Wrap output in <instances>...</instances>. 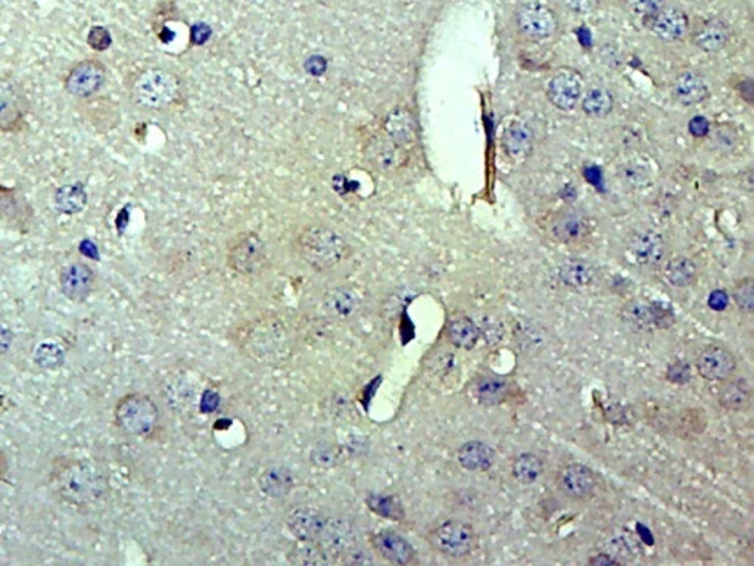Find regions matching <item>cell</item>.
<instances>
[{"label": "cell", "mask_w": 754, "mask_h": 566, "mask_svg": "<svg viewBox=\"0 0 754 566\" xmlns=\"http://www.w3.org/2000/svg\"><path fill=\"white\" fill-rule=\"evenodd\" d=\"M366 505L370 512L375 513L380 518L395 522H403L405 519L403 503L392 494H369L366 497Z\"/></svg>", "instance_id": "32"}, {"label": "cell", "mask_w": 754, "mask_h": 566, "mask_svg": "<svg viewBox=\"0 0 754 566\" xmlns=\"http://www.w3.org/2000/svg\"><path fill=\"white\" fill-rule=\"evenodd\" d=\"M737 92L740 93L741 98H743L747 104H753L754 89L752 79H749V77H743V79H740V82H738L737 85Z\"/></svg>", "instance_id": "46"}, {"label": "cell", "mask_w": 754, "mask_h": 566, "mask_svg": "<svg viewBox=\"0 0 754 566\" xmlns=\"http://www.w3.org/2000/svg\"><path fill=\"white\" fill-rule=\"evenodd\" d=\"M52 202L59 214L74 216L86 208L87 192L81 183H70L56 189Z\"/></svg>", "instance_id": "28"}, {"label": "cell", "mask_w": 754, "mask_h": 566, "mask_svg": "<svg viewBox=\"0 0 754 566\" xmlns=\"http://www.w3.org/2000/svg\"><path fill=\"white\" fill-rule=\"evenodd\" d=\"M582 111L591 118H606L615 107L612 92L604 87H593L581 99Z\"/></svg>", "instance_id": "31"}, {"label": "cell", "mask_w": 754, "mask_h": 566, "mask_svg": "<svg viewBox=\"0 0 754 566\" xmlns=\"http://www.w3.org/2000/svg\"><path fill=\"white\" fill-rule=\"evenodd\" d=\"M707 304H709L710 309L715 310V312H724L729 306L728 292L724 291V289H715V291L710 292Z\"/></svg>", "instance_id": "44"}, {"label": "cell", "mask_w": 754, "mask_h": 566, "mask_svg": "<svg viewBox=\"0 0 754 566\" xmlns=\"http://www.w3.org/2000/svg\"><path fill=\"white\" fill-rule=\"evenodd\" d=\"M107 80L108 68L101 59H81L65 74L64 89L74 99L90 101L102 92Z\"/></svg>", "instance_id": "11"}, {"label": "cell", "mask_w": 754, "mask_h": 566, "mask_svg": "<svg viewBox=\"0 0 754 566\" xmlns=\"http://www.w3.org/2000/svg\"><path fill=\"white\" fill-rule=\"evenodd\" d=\"M286 527L297 540L319 544L330 555L351 553L355 546L351 522L319 508L297 506L289 510Z\"/></svg>", "instance_id": "2"}, {"label": "cell", "mask_w": 754, "mask_h": 566, "mask_svg": "<svg viewBox=\"0 0 754 566\" xmlns=\"http://www.w3.org/2000/svg\"><path fill=\"white\" fill-rule=\"evenodd\" d=\"M625 2L629 12L643 21H647L666 6V0H625Z\"/></svg>", "instance_id": "40"}, {"label": "cell", "mask_w": 754, "mask_h": 566, "mask_svg": "<svg viewBox=\"0 0 754 566\" xmlns=\"http://www.w3.org/2000/svg\"><path fill=\"white\" fill-rule=\"evenodd\" d=\"M563 2H565L566 8H569L575 14L585 15L591 14L597 8L600 0H563Z\"/></svg>", "instance_id": "45"}, {"label": "cell", "mask_w": 754, "mask_h": 566, "mask_svg": "<svg viewBox=\"0 0 754 566\" xmlns=\"http://www.w3.org/2000/svg\"><path fill=\"white\" fill-rule=\"evenodd\" d=\"M269 263L266 242L252 230L236 233L227 244V266L242 278H255Z\"/></svg>", "instance_id": "7"}, {"label": "cell", "mask_w": 754, "mask_h": 566, "mask_svg": "<svg viewBox=\"0 0 754 566\" xmlns=\"http://www.w3.org/2000/svg\"><path fill=\"white\" fill-rule=\"evenodd\" d=\"M585 93V83L581 74L573 70H562L551 77L547 85V98L557 110H575L581 104Z\"/></svg>", "instance_id": "15"}, {"label": "cell", "mask_w": 754, "mask_h": 566, "mask_svg": "<svg viewBox=\"0 0 754 566\" xmlns=\"http://www.w3.org/2000/svg\"><path fill=\"white\" fill-rule=\"evenodd\" d=\"M9 469H11V465H9L8 456H6L3 450H0V482L6 480V477H8L9 474Z\"/></svg>", "instance_id": "48"}, {"label": "cell", "mask_w": 754, "mask_h": 566, "mask_svg": "<svg viewBox=\"0 0 754 566\" xmlns=\"http://www.w3.org/2000/svg\"><path fill=\"white\" fill-rule=\"evenodd\" d=\"M588 564L595 566L622 565L623 562L616 558V556L609 555V553H600V555H595L594 558H591Z\"/></svg>", "instance_id": "47"}, {"label": "cell", "mask_w": 754, "mask_h": 566, "mask_svg": "<svg viewBox=\"0 0 754 566\" xmlns=\"http://www.w3.org/2000/svg\"><path fill=\"white\" fill-rule=\"evenodd\" d=\"M383 132L398 149H408L417 141L416 118L408 108H395L386 115Z\"/></svg>", "instance_id": "21"}, {"label": "cell", "mask_w": 754, "mask_h": 566, "mask_svg": "<svg viewBox=\"0 0 754 566\" xmlns=\"http://www.w3.org/2000/svg\"><path fill=\"white\" fill-rule=\"evenodd\" d=\"M30 102L23 86L11 76H0V133L15 135L27 129Z\"/></svg>", "instance_id": "10"}, {"label": "cell", "mask_w": 754, "mask_h": 566, "mask_svg": "<svg viewBox=\"0 0 754 566\" xmlns=\"http://www.w3.org/2000/svg\"><path fill=\"white\" fill-rule=\"evenodd\" d=\"M688 130H690V133L694 138H706L710 132V123L707 121L706 117H703V115H696V117L691 118L690 123H688Z\"/></svg>", "instance_id": "43"}, {"label": "cell", "mask_w": 754, "mask_h": 566, "mask_svg": "<svg viewBox=\"0 0 754 566\" xmlns=\"http://www.w3.org/2000/svg\"><path fill=\"white\" fill-rule=\"evenodd\" d=\"M560 491L573 500H587L593 496L597 487V478L593 469L582 463H570L560 471L557 478Z\"/></svg>", "instance_id": "20"}, {"label": "cell", "mask_w": 754, "mask_h": 566, "mask_svg": "<svg viewBox=\"0 0 754 566\" xmlns=\"http://www.w3.org/2000/svg\"><path fill=\"white\" fill-rule=\"evenodd\" d=\"M550 233L557 242L565 245H578L590 236V217L576 207L560 208L551 216Z\"/></svg>", "instance_id": "14"}, {"label": "cell", "mask_w": 754, "mask_h": 566, "mask_svg": "<svg viewBox=\"0 0 754 566\" xmlns=\"http://www.w3.org/2000/svg\"><path fill=\"white\" fill-rule=\"evenodd\" d=\"M447 337L454 347L460 350H472L478 344L481 331L470 317L456 316L448 323Z\"/></svg>", "instance_id": "29"}, {"label": "cell", "mask_w": 754, "mask_h": 566, "mask_svg": "<svg viewBox=\"0 0 754 566\" xmlns=\"http://www.w3.org/2000/svg\"><path fill=\"white\" fill-rule=\"evenodd\" d=\"M731 298L735 306L744 313H752L754 310V285L752 278L737 282L732 288Z\"/></svg>", "instance_id": "39"}, {"label": "cell", "mask_w": 754, "mask_h": 566, "mask_svg": "<svg viewBox=\"0 0 754 566\" xmlns=\"http://www.w3.org/2000/svg\"><path fill=\"white\" fill-rule=\"evenodd\" d=\"M696 368L701 378L706 381H725L734 375L737 359L724 345L710 344L697 356Z\"/></svg>", "instance_id": "18"}, {"label": "cell", "mask_w": 754, "mask_h": 566, "mask_svg": "<svg viewBox=\"0 0 754 566\" xmlns=\"http://www.w3.org/2000/svg\"><path fill=\"white\" fill-rule=\"evenodd\" d=\"M457 460L467 471L484 472L494 465L495 453L482 441H469L458 449Z\"/></svg>", "instance_id": "27"}, {"label": "cell", "mask_w": 754, "mask_h": 566, "mask_svg": "<svg viewBox=\"0 0 754 566\" xmlns=\"http://www.w3.org/2000/svg\"><path fill=\"white\" fill-rule=\"evenodd\" d=\"M294 485L295 480L291 471L283 466H270L264 469L258 477V487L271 499H283L289 496Z\"/></svg>", "instance_id": "26"}, {"label": "cell", "mask_w": 754, "mask_h": 566, "mask_svg": "<svg viewBox=\"0 0 754 566\" xmlns=\"http://www.w3.org/2000/svg\"><path fill=\"white\" fill-rule=\"evenodd\" d=\"M516 33L528 42H544L559 31L560 20L550 5L541 2L522 3L513 14Z\"/></svg>", "instance_id": "9"}, {"label": "cell", "mask_w": 754, "mask_h": 566, "mask_svg": "<svg viewBox=\"0 0 754 566\" xmlns=\"http://www.w3.org/2000/svg\"><path fill=\"white\" fill-rule=\"evenodd\" d=\"M544 471L541 459L532 453H523L513 462L512 472L514 480L523 485L534 484Z\"/></svg>", "instance_id": "35"}, {"label": "cell", "mask_w": 754, "mask_h": 566, "mask_svg": "<svg viewBox=\"0 0 754 566\" xmlns=\"http://www.w3.org/2000/svg\"><path fill=\"white\" fill-rule=\"evenodd\" d=\"M48 482L61 502L80 510L98 508L109 494L107 474L89 460L59 457L52 463Z\"/></svg>", "instance_id": "1"}, {"label": "cell", "mask_w": 754, "mask_h": 566, "mask_svg": "<svg viewBox=\"0 0 754 566\" xmlns=\"http://www.w3.org/2000/svg\"><path fill=\"white\" fill-rule=\"evenodd\" d=\"M731 31L722 20L709 18L696 27L691 33V40L697 49L704 54H718L728 45Z\"/></svg>", "instance_id": "22"}, {"label": "cell", "mask_w": 754, "mask_h": 566, "mask_svg": "<svg viewBox=\"0 0 754 566\" xmlns=\"http://www.w3.org/2000/svg\"><path fill=\"white\" fill-rule=\"evenodd\" d=\"M647 29L663 42H679L690 34L691 21L687 12L675 6H665L644 21Z\"/></svg>", "instance_id": "19"}, {"label": "cell", "mask_w": 754, "mask_h": 566, "mask_svg": "<svg viewBox=\"0 0 754 566\" xmlns=\"http://www.w3.org/2000/svg\"><path fill=\"white\" fill-rule=\"evenodd\" d=\"M429 546L448 559H463L478 547L475 528L458 519H448L433 527L426 536Z\"/></svg>", "instance_id": "8"}, {"label": "cell", "mask_w": 754, "mask_h": 566, "mask_svg": "<svg viewBox=\"0 0 754 566\" xmlns=\"http://www.w3.org/2000/svg\"><path fill=\"white\" fill-rule=\"evenodd\" d=\"M674 95L685 107H693L709 98L710 89L703 76L688 71L675 80Z\"/></svg>", "instance_id": "24"}, {"label": "cell", "mask_w": 754, "mask_h": 566, "mask_svg": "<svg viewBox=\"0 0 754 566\" xmlns=\"http://www.w3.org/2000/svg\"><path fill=\"white\" fill-rule=\"evenodd\" d=\"M370 547L377 558L391 565L410 566L419 562L416 549L397 531L383 528L369 536Z\"/></svg>", "instance_id": "13"}, {"label": "cell", "mask_w": 754, "mask_h": 566, "mask_svg": "<svg viewBox=\"0 0 754 566\" xmlns=\"http://www.w3.org/2000/svg\"><path fill=\"white\" fill-rule=\"evenodd\" d=\"M619 177L626 185L640 188V186L647 185L648 180H650V170L647 169L646 164L629 161V163L620 167Z\"/></svg>", "instance_id": "38"}, {"label": "cell", "mask_w": 754, "mask_h": 566, "mask_svg": "<svg viewBox=\"0 0 754 566\" xmlns=\"http://www.w3.org/2000/svg\"><path fill=\"white\" fill-rule=\"evenodd\" d=\"M663 276H665L669 285L675 286V288H687V286L696 282L697 267L690 258L676 257L666 263Z\"/></svg>", "instance_id": "33"}, {"label": "cell", "mask_w": 754, "mask_h": 566, "mask_svg": "<svg viewBox=\"0 0 754 566\" xmlns=\"http://www.w3.org/2000/svg\"><path fill=\"white\" fill-rule=\"evenodd\" d=\"M691 376H693L691 366L687 362H682V360H676L666 370V378H668L669 382L676 385L687 384V382L691 381Z\"/></svg>", "instance_id": "41"}, {"label": "cell", "mask_w": 754, "mask_h": 566, "mask_svg": "<svg viewBox=\"0 0 754 566\" xmlns=\"http://www.w3.org/2000/svg\"><path fill=\"white\" fill-rule=\"evenodd\" d=\"M595 276L597 269L594 264L582 258L565 261L559 269L560 281L570 288H585L594 282Z\"/></svg>", "instance_id": "30"}, {"label": "cell", "mask_w": 754, "mask_h": 566, "mask_svg": "<svg viewBox=\"0 0 754 566\" xmlns=\"http://www.w3.org/2000/svg\"><path fill=\"white\" fill-rule=\"evenodd\" d=\"M752 403V385L746 378L725 379L719 391V404L728 412H744Z\"/></svg>", "instance_id": "25"}, {"label": "cell", "mask_w": 754, "mask_h": 566, "mask_svg": "<svg viewBox=\"0 0 754 566\" xmlns=\"http://www.w3.org/2000/svg\"><path fill=\"white\" fill-rule=\"evenodd\" d=\"M288 559L294 565H326L332 564L330 553L322 546L310 541H299L292 546Z\"/></svg>", "instance_id": "34"}, {"label": "cell", "mask_w": 754, "mask_h": 566, "mask_svg": "<svg viewBox=\"0 0 754 566\" xmlns=\"http://www.w3.org/2000/svg\"><path fill=\"white\" fill-rule=\"evenodd\" d=\"M238 344L251 359L266 365H279L292 353L289 326L276 316L249 320L238 331Z\"/></svg>", "instance_id": "3"}, {"label": "cell", "mask_w": 754, "mask_h": 566, "mask_svg": "<svg viewBox=\"0 0 754 566\" xmlns=\"http://www.w3.org/2000/svg\"><path fill=\"white\" fill-rule=\"evenodd\" d=\"M34 220L36 211L23 189L0 185V223L17 232L28 233L33 229Z\"/></svg>", "instance_id": "12"}, {"label": "cell", "mask_w": 754, "mask_h": 566, "mask_svg": "<svg viewBox=\"0 0 754 566\" xmlns=\"http://www.w3.org/2000/svg\"><path fill=\"white\" fill-rule=\"evenodd\" d=\"M130 96L142 110H167L179 102L182 96V82L176 74L165 68H146L133 77L130 83Z\"/></svg>", "instance_id": "5"}, {"label": "cell", "mask_w": 754, "mask_h": 566, "mask_svg": "<svg viewBox=\"0 0 754 566\" xmlns=\"http://www.w3.org/2000/svg\"><path fill=\"white\" fill-rule=\"evenodd\" d=\"M665 238L656 230H638L626 244L628 257L640 267H656L666 257Z\"/></svg>", "instance_id": "17"}, {"label": "cell", "mask_w": 754, "mask_h": 566, "mask_svg": "<svg viewBox=\"0 0 754 566\" xmlns=\"http://www.w3.org/2000/svg\"><path fill=\"white\" fill-rule=\"evenodd\" d=\"M59 291L71 303H84L95 291L96 276L92 267L83 261H74L59 272Z\"/></svg>", "instance_id": "16"}, {"label": "cell", "mask_w": 754, "mask_h": 566, "mask_svg": "<svg viewBox=\"0 0 754 566\" xmlns=\"http://www.w3.org/2000/svg\"><path fill=\"white\" fill-rule=\"evenodd\" d=\"M532 142H534L532 129L528 126V123L522 120L510 121L506 129L503 130V135H501V146H503L507 157L514 161L528 157L532 149Z\"/></svg>", "instance_id": "23"}, {"label": "cell", "mask_w": 754, "mask_h": 566, "mask_svg": "<svg viewBox=\"0 0 754 566\" xmlns=\"http://www.w3.org/2000/svg\"><path fill=\"white\" fill-rule=\"evenodd\" d=\"M87 43H89L95 51H107L109 45H111V37H109L108 31L105 30L104 27H95V29L90 30Z\"/></svg>", "instance_id": "42"}, {"label": "cell", "mask_w": 754, "mask_h": 566, "mask_svg": "<svg viewBox=\"0 0 754 566\" xmlns=\"http://www.w3.org/2000/svg\"><path fill=\"white\" fill-rule=\"evenodd\" d=\"M295 247L302 261L320 273L335 272L352 257L350 242L329 226H305L295 239Z\"/></svg>", "instance_id": "4"}, {"label": "cell", "mask_w": 754, "mask_h": 566, "mask_svg": "<svg viewBox=\"0 0 754 566\" xmlns=\"http://www.w3.org/2000/svg\"><path fill=\"white\" fill-rule=\"evenodd\" d=\"M114 422L129 437H149L160 425V407L148 394H126L115 404Z\"/></svg>", "instance_id": "6"}, {"label": "cell", "mask_w": 754, "mask_h": 566, "mask_svg": "<svg viewBox=\"0 0 754 566\" xmlns=\"http://www.w3.org/2000/svg\"><path fill=\"white\" fill-rule=\"evenodd\" d=\"M509 394V384L501 378H485L476 387V398L485 406L503 403Z\"/></svg>", "instance_id": "36"}, {"label": "cell", "mask_w": 754, "mask_h": 566, "mask_svg": "<svg viewBox=\"0 0 754 566\" xmlns=\"http://www.w3.org/2000/svg\"><path fill=\"white\" fill-rule=\"evenodd\" d=\"M622 316L625 322L631 323L635 328H650L653 325V303L644 300L629 301L623 306Z\"/></svg>", "instance_id": "37"}]
</instances>
